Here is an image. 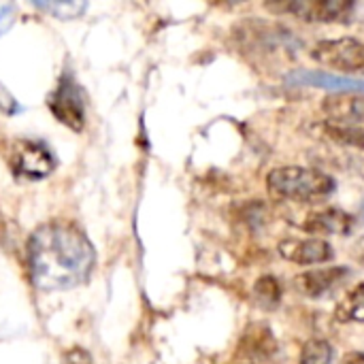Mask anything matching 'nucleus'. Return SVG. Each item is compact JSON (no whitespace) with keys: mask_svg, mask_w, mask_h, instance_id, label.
<instances>
[{"mask_svg":"<svg viewBox=\"0 0 364 364\" xmlns=\"http://www.w3.org/2000/svg\"><path fill=\"white\" fill-rule=\"evenodd\" d=\"M311 58L343 73H360L364 70V43L358 38L320 41L311 49Z\"/></svg>","mask_w":364,"mask_h":364,"instance_id":"obj_4","label":"nucleus"},{"mask_svg":"<svg viewBox=\"0 0 364 364\" xmlns=\"http://www.w3.org/2000/svg\"><path fill=\"white\" fill-rule=\"evenodd\" d=\"M341 364H364V354H360V352H352V354H348V356L341 360Z\"/></svg>","mask_w":364,"mask_h":364,"instance_id":"obj_19","label":"nucleus"},{"mask_svg":"<svg viewBox=\"0 0 364 364\" xmlns=\"http://www.w3.org/2000/svg\"><path fill=\"white\" fill-rule=\"evenodd\" d=\"M350 275V271L346 267H337V269H320V271H307L303 275L296 277V288L311 299L324 296L328 294L333 288H337L339 284H343V279Z\"/></svg>","mask_w":364,"mask_h":364,"instance_id":"obj_9","label":"nucleus"},{"mask_svg":"<svg viewBox=\"0 0 364 364\" xmlns=\"http://www.w3.org/2000/svg\"><path fill=\"white\" fill-rule=\"evenodd\" d=\"M303 228L316 235H348L354 228V218L341 209H322L311 213Z\"/></svg>","mask_w":364,"mask_h":364,"instance_id":"obj_10","label":"nucleus"},{"mask_svg":"<svg viewBox=\"0 0 364 364\" xmlns=\"http://www.w3.org/2000/svg\"><path fill=\"white\" fill-rule=\"evenodd\" d=\"M354 256H356V260H358V262H363L364 264V239H360V241L356 243V247H354Z\"/></svg>","mask_w":364,"mask_h":364,"instance_id":"obj_20","label":"nucleus"},{"mask_svg":"<svg viewBox=\"0 0 364 364\" xmlns=\"http://www.w3.org/2000/svg\"><path fill=\"white\" fill-rule=\"evenodd\" d=\"M333 346L324 339H309L301 352L299 364H331L333 363Z\"/></svg>","mask_w":364,"mask_h":364,"instance_id":"obj_14","label":"nucleus"},{"mask_svg":"<svg viewBox=\"0 0 364 364\" xmlns=\"http://www.w3.org/2000/svg\"><path fill=\"white\" fill-rule=\"evenodd\" d=\"M15 168L19 175L28 179H43L53 171L51 151L43 143L34 141H19L15 154Z\"/></svg>","mask_w":364,"mask_h":364,"instance_id":"obj_8","label":"nucleus"},{"mask_svg":"<svg viewBox=\"0 0 364 364\" xmlns=\"http://www.w3.org/2000/svg\"><path fill=\"white\" fill-rule=\"evenodd\" d=\"M277 252L284 260L294 262V264H322V262L333 260L335 256V250L331 247V243L322 239H305V241L286 239L277 245Z\"/></svg>","mask_w":364,"mask_h":364,"instance_id":"obj_7","label":"nucleus"},{"mask_svg":"<svg viewBox=\"0 0 364 364\" xmlns=\"http://www.w3.org/2000/svg\"><path fill=\"white\" fill-rule=\"evenodd\" d=\"M49 111L55 115V119L70 130L79 132L85 124V94L75 81L70 73H64L58 81V87L49 96Z\"/></svg>","mask_w":364,"mask_h":364,"instance_id":"obj_3","label":"nucleus"},{"mask_svg":"<svg viewBox=\"0 0 364 364\" xmlns=\"http://www.w3.org/2000/svg\"><path fill=\"white\" fill-rule=\"evenodd\" d=\"M363 175H364V171H363Z\"/></svg>","mask_w":364,"mask_h":364,"instance_id":"obj_21","label":"nucleus"},{"mask_svg":"<svg viewBox=\"0 0 364 364\" xmlns=\"http://www.w3.org/2000/svg\"><path fill=\"white\" fill-rule=\"evenodd\" d=\"M28 262L32 284L43 292H58L90 277L96 252L83 230L66 222H51L30 237Z\"/></svg>","mask_w":364,"mask_h":364,"instance_id":"obj_1","label":"nucleus"},{"mask_svg":"<svg viewBox=\"0 0 364 364\" xmlns=\"http://www.w3.org/2000/svg\"><path fill=\"white\" fill-rule=\"evenodd\" d=\"M324 113L333 122H339V126L364 124V98H356L350 94L348 96L335 94L324 100Z\"/></svg>","mask_w":364,"mask_h":364,"instance_id":"obj_11","label":"nucleus"},{"mask_svg":"<svg viewBox=\"0 0 364 364\" xmlns=\"http://www.w3.org/2000/svg\"><path fill=\"white\" fill-rule=\"evenodd\" d=\"M335 320L341 324L364 322V284L356 286L352 292L346 294V299L337 305Z\"/></svg>","mask_w":364,"mask_h":364,"instance_id":"obj_12","label":"nucleus"},{"mask_svg":"<svg viewBox=\"0 0 364 364\" xmlns=\"http://www.w3.org/2000/svg\"><path fill=\"white\" fill-rule=\"evenodd\" d=\"M363 209H364V207H363Z\"/></svg>","mask_w":364,"mask_h":364,"instance_id":"obj_22","label":"nucleus"},{"mask_svg":"<svg viewBox=\"0 0 364 364\" xmlns=\"http://www.w3.org/2000/svg\"><path fill=\"white\" fill-rule=\"evenodd\" d=\"M326 136H328L331 141H335V143L364 149V128H360V126L328 124V126H326Z\"/></svg>","mask_w":364,"mask_h":364,"instance_id":"obj_15","label":"nucleus"},{"mask_svg":"<svg viewBox=\"0 0 364 364\" xmlns=\"http://www.w3.org/2000/svg\"><path fill=\"white\" fill-rule=\"evenodd\" d=\"M32 6L58 17V19H75L85 13L87 2L81 0H47V2H32Z\"/></svg>","mask_w":364,"mask_h":364,"instance_id":"obj_13","label":"nucleus"},{"mask_svg":"<svg viewBox=\"0 0 364 364\" xmlns=\"http://www.w3.org/2000/svg\"><path fill=\"white\" fill-rule=\"evenodd\" d=\"M267 183L273 196L290 198V200H314L335 190V179L331 175L305 166L275 168L269 175Z\"/></svg>","mask_w":364,"mask_h":364,"instance_id":"obj_2","label":"nucleus"},{"mask_svg":"<svg viewBox=\"0 0 364 364\" xmlns=\"http://www.w3.org/2000/svg\"><path fill=\"white\" fill-rule=\"evenodd\" d=\"M290 85H307V87H320V90H331L335 94H358L364 92L363 79H352V77H339L333 73L324 70H305L299 68L288 75Z\"/></svg>","mask_w":364,"mask_h":364,"instance_id":"obj_6","label":"nucleus"},{"mask_svg":"<svg viewBox=\"0 0 364 364\" xmlns=\"http://www.w3.org/2000/svg\"><path fill=\"white\" fill-rule=\"evenodd\" d=\"M66 364H90V354L81 350H73L70 354H66Z\"/></svg>","mask_w":364,"mask_h":364,"instance_id":"obj_18","label":"nucleus"},{"mask_svg":"<svg viewBox=\"0 0 364 364\" xmlns=\"http://www.w3.org/2000/svg\"><path fill=\"white\" fill-rule=\"evenodd\" d=\"M256 296H258V301L262 303V305H267V307H275L277 303H279V299H282V286L277 284V279L275 277H262L258 284H256Z\"/></svg>","mask_w":364,"mask_h":364,"instance_id":"obj_16","label":"nucleus"},{"mask_svg":"<svg viewBox=\"0 0 364 364\" xmlns=\"http://www.w3.org/2000/svg\"><path fill=\"white\" fill-rule=\"evenodd\" d=\"M13 19H15V4L2 2V4H0V36L11 28Z\"/></svg>","mask_w":364,"mask_h":364,"instance_id":"obj_17","label":"nucleus"},{"mask_svg":"<svg viewBox=\"0 0 364 364\" xmlns=\"http://www.w3.org/2000/svg\"><path fill=\"white\" fill-rule=\"evenodd\" d=\"M273 9L292 13L305 21H339L352 13L354 4L348 0H292L286 4H275Z\"/></svg>","mask_w":364,"mask_h":364,"instance_id":"obj_5","label":"nucleus"}]
</instances>
